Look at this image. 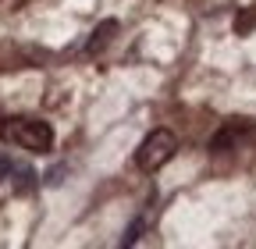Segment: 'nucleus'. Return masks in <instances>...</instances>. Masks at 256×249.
I'll return each mask as SVG.
<instances>
[{
    "label": "nucleus",
    "mask_w": 256,
    "mask_h": 249,
    "mask_svg": "<svg viewBox=\"0 0 256 249\" xmlns=\"http://www.w3.org/2000/svg\"><path fill=\"white\" fill-rule=\"evenodd\" d=\"M0 136L32 153H46L54 146V128L40 118H11L8 124H0Z\"/></svg>",
    "instance_id": "1"
},
{
    "label": "nucleus",
    "mask_w": 256,
    "mask_h": 249,
    "mask_svg": "<svg viewBox=\"0 0 256 249\" xmlns=\"http://www.w3.org/2000/svg\"><path fill=\"white\" fill-rule=\"evenodd\" d=\"M174 150H178L174 132H168V128H153V132L139 142V150H136V168L146 171V174H153V171H160V168H164V164L174 157Z\"/></svg>",
    "instance_id": "2"
},
{
    "label": "nucleus",
    "mask_w": 256,
    "mask_h": 249,
    "mask_svg": "<svg viewBox=\"0 0 256 249\" xmlns=\"http://www.w3.org/2000/svg\"><path fill=\"white\" fill-rule=\"evenodd\" d=\"M114 32H118V22L114 18H104L100 25L92 28V36H89V43H86V50L89 54H104L107 46H110V40H114Z\"/></svg>",
    "instance_id": "3"
},
{
    "label": "nucleus",
    "mask_w": 256,
    "mask_h": 249,
    "mask_svg": "<svg viewBox=\"0 0 256 249\" xmlns=\"http://www.w3.org/2000/svg\"><path fill=\"white\" fill-rule=\"evenodd\" d=\"M252 25H256V11H246V14L235 18V32L246 36V32H252Z\"/></svg>",
    "instance_id": "4"
},
{
    "label": "nucleus",
    "mask_w": 256,
    "mask_h": 249,
    "mask_svg": "<svg viewBox=\"0 0 256 249\" xmlns=\"http://www.w3.org/2000/svg\"><path fill=\"white\" fill-rule=\"evenodd\" d=\"M139 232H142V217H139V221H132V224H128V232L121 235V246H136V242H139Z\"/></svg>",
    "instance_id": "5"
},
{
    "label": "nucleus",
    "mask_w": 256,
    "mask_h": 249,
    "mask_svg": "<svg viewBox=\"0 0 256 249\" xmlns=\"http://www.w3.org/2000/svg\"><path fill=\"white\" fill-rule=\"evenodd\" d=\"M32 178H36V174H32V171H18V192H25V189H32Z\"/></svg>",
    "instance_id": "6"
},
{
    "label": "nucleus",
    "mask_w": 256,
    "mask_h": 249,
    "mask_svg": "<svg viewBox=\"0 0 256 249\" xmlns=\"http://www.w3.org/2000/svg\"><path fill=\"white\" fill-rule=\"evenodd\" d=\"M11 171H14V168H11V160L4 157V153H0V182H4V178H8Z\"/></svg>",
    "instance_id": "7"
},
{
    "label": "nucleus",
    "mask_w": 256,
    "mask_h": 249,
    "mask_svg": "<svg viewBox=\"0 0 256 249\" xmlns=\"http://www.w3.org/2000/svg\"><path fill=\"white\" fill-rule=\"evenodd\" d=\"M60 174H64V168H54V171L46 174V185H60Z\"/></svg>",
    "instance_id": "8"
}]
</instances>
